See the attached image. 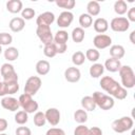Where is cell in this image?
Returning a JSON list of instances; mask_svg holds the SVG:
<instances>
[{
  "label": "cell",
  "instance_id": "obj_1",
  "mask_svg": "<svg viewBox=\"0 0 135 135\" xmlns=\"http://www.w3.org/2000/svg\"><path fill=\"white\" fill-rule=\"evenodd\" d=\"M99 84H100L101 89L103 91H105L108 93V95H110L113 98L122 100V99H126L128 96L127 89H124L121 84H119L111 76H103L100 79Z\"/></svg>",
  "mask_w": 135,
  "mask_h": 135
},
{
  "label": "cell",
  "instance_id": "obj_2",
  "mask_svg": "<svg viewBox=\"0 0 135 135\" xmlns=\"http://www.w3.org/2000/svg\"><path fill=\"white\" fill-rule=\"evenodd\" d=\"M119 76L121 79V85L124 89H132L135 85V74L130 65H121L119 69Z\"/></svg>",
  "mask_w": 135,
  "mask_h": 135
},
{
  "label": "cell",
  "instance_id": "obj_3",
  "mask_svg": "<svg viewBox=\"0 0 135 135\" xmlns=\"http://www.w3.org/2000/svg\"><path fill=\"white\" fill-rule=\"evenodd\" d=\"M92 97H93V99L96 103V107L100 108L103 111L111 110L115 104V101H114L113 97H111L110 95H107L104 93H101L99 91L94 92Z\"/></svg>",
  "mask_w": 135,
  "mask_h": 135
},
{
  "label": "cell",
  "instance_id": "obj_4",
  "mask_svg": "<svg viewBox=\"0 0 135 135\" xmlns=\"http://www.w3.org/2000/svg\"><path fill=\"white\" fill-rule=\"evenodd\" d=\"M133 119L129 116H123L118 119H115L112 122V130L116 133H124L127 131H130L133 128Z\"/></svg>",
  "mask_w": 135,
  "mask_h": 135
},
{
  "label": "cell",
  "instance_id": "obj_5",
  "mask_svg": "<svg viewBox=\"0 0 135 135\" xmlns=\"http://www.w3.org/2000/svg\"><path fill=\"white\" fill-rule=\"evenodd\" d=\"M19 104L20 107L23 109V111H25L27 114H32V113H35L37 112L38 110V102L36 100L33 99V97L28 94H21L20 97H19Z\"/></svg>",
  "mask_w": 135,
  "mask_h": 135
},
{
  "label": "cell",
  "instance_id": "obj_6",
  "mask_svg": "<svg viewBox=\"0 0 135 135\" xmlns=\"http://www.w3.org/2000/svg\"><path fill=\"white\" fill-rule=\"evenodd\" d=\"M41 85H42V81H41L40 77H38V76H31L25 81L24 93L33 96V95H35L40 90Z\"/></svg>",
  "mask_w": 135,
  "mask_h": 135
},
{
  "label": "cell",
  "instance_id": "obj_7",
  "mask_svg": "<svg viewBox=\"0 0 135 135\" xmlns=\"http://www.w3.org/2000/svg\"><path fill=\"white\" fill-rule=\"evenodd\" d=\"M36 34L37 37L40 39V41L46 45L50 44L54 41V36L52 34V30L51 26H46V25H39L36 28Z\"/></svg>",
  "mask_w": 135,
  "mask_h": 135
},
{
  "label": "cell",
  "instance_id": "obj_8",
  "mask_svg": "<svg viewBox=\"0 0 135 135\" xmlns=\"http://www.w3.org/2000/svg\"><path fill=\"white\" fill-rule=\"evenodd\" d=\"M0 75L3 78V81H18V74L16 73L14 65L8 62L1 65Z\"/></svg>",
  "mask_w": 135,
  "mask_h": 135
},
{
  "label": "cell",
  "instance_id": "obj_9",
  "mask_svg": "<svg viewBox=\"0 0 135 135\" xmlns=\"http://www.w3.org/2000/svg\"><path fill=\"white\" fill-rule=\"evenodd\" d=\"M110 27L114 31V32H119V33H123L127 32L130 27V22L126 17H115L111 20L110 23Z\"/></svg>",
  "mask_w": 135,
  "mask_h": 135
},
{
  "label": "cell",
  "instance_id": "obj_10",
  "mask_svg": "<svg viewBox=\"0 0 135 135\" xmlns=\"http://www.w3.org/2000/svg\"><path fill=\"white\" fill-rule=\"evenodd\" d=\"M93 44L96 50H103L112 44V38L105 34H98L94 37Z\"/></svg>",
  "mask_w": 135,
  "mask_h": 135
},
{
  "label": "cell",
  "instance_id": "obj_11",
  "mask_svg": "<svg viewBox=\"0 0 135 135\" xmlns=\"http://www.w3.org/2000/svg\"><path fill=\"white\" fill-rule=\"evenodd\" d=\"M19 91V83L18 81H2L0 86V96L5 95H13Z\"/></svg>",
  "mask_w": 135,
  "mask_h": 135
},
{
  "label": "cell",
  "instance_id": "obj_12",
  "mask_svg": "<svg viewBox=\"0 0 135 135\" xmlns=\"http://www.w3.org/2000/svg\"><path fill=\"white\" fill-rule=\"evenodd\" d=\"M73 20H74L73 13L69 12V11H63L62 13L59 14V17L57 18V25L59 27L65 28V27H69L72 24Z\"/></svg>",
  "mask_w": 135,
  "mask_h": 135
},
{
  "label": "cell",
  "instance_id": "obj_13",
  "mask_svg": "<svg viewBox=\"0 0 135 135\" xmlns=\"http://www.w3.org/2000/svg\"><path fill=\"white\" fill-rule=\"evenodd\" d=\"M1 105L3 109L11 111V112H16L20 108L19 100L14 97H9V96H4L1 99Z\"/></svg>",
  "mask_w": 135,
  "mask_h": 135
},
{
  "label": "cell",
  "instance_id": "obj_14",
  "mask_svg": "<svg viewBox=\"0 0 135 135\" xmlns=\"http://www.w3.org/2000/svg\"><path fill=\"white\" fill-rule=\"evenodd\" d=\"M44 115H45L46 121L51 126H53V127L57 126L60 122V116L61 115H60L59 110L56 109V108H50V109H47L46 112L44 113Z\"/></svg>",
  "mask_w": 135,
  "mask_h": 135
},
{
  "label": "cell",
  "instance_id": "obj_15",
  "mask_svg": "<svg viewBox=\"0 0 135 135\" xmlns=\"http://www.w3.org/2000/svg\"><path fill=\"white\" fill-rule=\"evenodd\" d=\"M80 77H81L80 70L76 66H70L64 71V78L69 82H72V83L78 82L80 80Z\"/></svg>",
  "mask_w": 135,
  "mask_h": 135
},
{
  "label": "cell",
  "instance_id": "obj_16",
  "mask_svg": "<svg viewBox=\"0 0 135 135\" xmlns=\"http://www.w3.org/2000/svg\"><path fill=\"white\" fill-rule=\"evenodd\" d=\"M55 21V15L52 12H44L42 14H40L37 19H36V24L37 26L39 25H46V26H51V24Z\"/></svg>",
  "mask_w": 135,
  "mask_h": 135
},
{
  "label": "cell",
  "instance_id": "obj_17",
  "mask_svg": "<svg viewBox=\"0 0 135 135\" xmlns=\"http://www.w3.org/2000/svg\"><path fill=\"white\" fill-rule=\"evenodd\" d=\"M8 26L11 28L12 32L14 33H19L21 32L24 26H25V21L21 18V17H15L13 19H11L9 23H8Z\"/></svg>",
  "mask_w": 135,
  "mask_h": 135
},
{
  "label": "cell",
  "instance_id": "obj_18",
  "mask_svg": "<svg viewBox=\"0 0 135 135\" xmlns=\"http://www.w3.org/2000/svg\"><path fill=\"white\" fill-rule=\"evenodd\" d=\"M103 66H104V69L107 71H109L111 73H115V72H118L119 69L121 68V62L118 59H115V58L110 57V58H108L105 60Z\"/></svg>",
  "mask_w": 135,
  "mask_h": 135
},
{
  "label": "cell",
  "instance_id": "obj_19",
  "mask_svg": "<svg viewBox=\"0 0 135 135\" xmlns=\"http://www.w3.org/2000/svg\"><path fill=\"white\" fill-rule=\"evenodd\" d=\"M93 26L95 32L99 33V34H103L108 31L109 28V22L107 19L104 18H97L94 22H93Z\"/></svg>",
  "mask_w": 135,
  "mask_h": 135
},
{
  "label": "cell",
  "instance_id": "obj_20",
  "mask_svg": "<svg viewBox=\"0 0 135 135\" xmlns=\"http://www.w3.org/2000/svg\"><path fill=\"white\" fill-rule=\"evenodd\" d=\"M22 2L20 0H8L6 2V9L12 14H18L22 11Z\"/></svg>",
  "mask_w": 135,
  "mask_h": 135
},
{
  "label": "cell",
  "instance_id": "obj_21",
  "mask_svg": "<svg viewBox=\"0 0 135 135\" xmlns=\"http://www.w3.org/2000/svg\"><path fill=\"white\" fill-rule=\"evenodd\" d=\"M51 70V64L47 60H39L36 63V72L40 76L46 75Z\"/></svg>",
  "mask_w": 135,
  "mask_h": 135
},
{
  "label": "cell",
  "instance_id": "obj_22",
  "mask_svg": "<svg viewBox=\"0 0 135 135\" xmlns=\"http://www.w3.org/2000/svg\"><path fill=\"white\" fill-rule=\"evenodd\" d=\"M126 54V51H124V47L120 44H114L110 47V55L112 58H115V59H118L120 60Z\"/></svg>",
  "mask_w": 135,
  "mask_h": 135
},
{
  "label": "cell",
  "instance_id": "obj_23",
  "mask_svg": "<svg viewBox=\"0 0 135 135\" xmlns=\"http://www.w3.org/2000/svg\"><path fill=\"white\" fill-rule=\"evenodd\" d=\"M104 72V66L103 64L101 63H93L91 66H90V70H89V73H90V76L92 78H99Z\"/></svg>",
  "mask_w": 135,
  "mask_h": 135
},
{
  "label": "cell",
  "instance_id": "obj_24",
  "mask_svg": "<svg viewBox=\"0 0 135 135\" xmlns=\"http://www.w3.org/2000/svg\"><path fill=\"white\" fill-rule=\"evenodd\" d=\"M80 103H81V107H82V109L84 111L92 112V111H95V109H96V103H95V101H94L92 96H84V97H82Z\"/></svg>",
  "mask_w": 135,
  "mask_h": 135
},
{
  "label": "cell",
  "instance_id": "obj_25",
  "mask_svg": "<svg viewBox=\"0 0 135 135\" xmlns=\"http://www.w3.org/2000/svg\"><path fill=\"white\" fill-rule=\"evenodd\" d=\"M3 55H4V58L8 62L9 61H15L19 57V50L17 47H14V46H8L6 50H4Z\"/></svg>",
  "mask_w": 135,
  "mask_h": 135
},
{
  "label": "cell",
  "instance_id": "obj_26",
  "mask_svg": "<svg viewBox=\"0 0 135 135\" xmlns=\"http://www.w3.org/2000/svg\"><path fill=\"white\" fill-rule=\"evenodd\" d=\"M86 14H89L91 17L97 16L100 13V4L98 1H90L86 4Z\"/></svg>",
  "mask_w": 135,
  "mask_h": 135
},
{
  "label": "cell",
  "instance_id": "obj_27",
  "mask_svg": "<svg viewBox=\"0 0 135 135\" xmlns=\"http://www.w3.org/2000/svg\"><path fill=\"white\" fill-rule=\"evenodd\" d=\"M69 40V34L66 31L64 30H59L56 32L55 36H54V41L55 43H63V44H66Z\"/></svg>",
  "mask_w": 135,
  "mask_h": 135
},
{
  "label": "cell",
  "instance_id": "obj_28",
  "mask_svg": "<svg viewBox=\"0 0 135 135\" xmlns=\"http://www.w3.org/2000/svg\"><path fill=\"white\" fill-rule=\"evenodd\" d=\"M128 4L123 0H117L114 3V12L117 15H124L128 12Z\"/></svg>",
  "mask_w": 135,
  "mask_h": 135
},
{
  "label": "cell",
  "instance_id": "obj_29",
  "mask_svg": "<svg viewBox=\"0 0 135 135\" xmlns=\"http://www.w3.org/2000/svg\"><path fill=\"white\" fill-rule=\"evenodd\" d=\"M79 24L81 28H88L93 24V18L89 14L83 13L79 16Z\"/></svg>",
  "mask_w": 135,
  "mask_h": 135
},
{
  "label": "cell",
  "instance_id": "obj_30",
  "mask_svg": "<svg viewBox=\"0 0 135 135\" xmlns=\"http://www.w3.org/2000/svg\"><path fill=\"white\" fill-rule=\"evenodd\" d=\"M72 39H73V41L76 42V43L82 42L83 39H84V30L81 28L80 26L75 27V28L72 31Z\"/></svg>",
  "mask_w": 135,
  "mask_h": 135
},
{
  "label": "cell",
  "instance_id": "obj_31",
  "mask_svg": "<svg viewBox=\"0 0 135 135\" xmlns=\"http://www.w3.org/2000/svg\"><path fill=\"white\" fill-rule=\"evenodd\" d=\"M74 120L76 122H78L79 124H83L84 122H86V120H88V113H86V111H84L83 109L76 110L75 113H74Z\"/></svg>",
  "mask_w": 135,
  "mask_h": 135
},
{
  "label": "cell",
  "instance_id": "obj_32",
  "mask_svg": "<svg viewBox=\"0 0 135 135\" xmlns=\"http://www.w3.org/2000/svg\"><path fill=\"white\" fill-rule=\"evenodd\" d=\"M84 56H85V59H88L89 61L95 63V62L99 59L100 53H99V51L96 50V49H88L86 52H85V54H84Z\"/></svg>",
  "mask_w": 135,
  "mask_h": 135
},
{
  "label": "cell",
  "instance_id": "obj_33",
  "mask_svg": "<svg viewBox=\"0 0 135 135\" xmlns=\"http://www.w3.org/2000/svg\"><path fill=\"white\" fill-rule=\"evenodd\" d=\"M84 60H85V56L84 53L81 51H77L72 55V62L74 63L75 66L82 65L84 63Z\"/></svg>",
  "mask_w": 135,
  "mask_h": 135
},
{
  "label": "cell",
  "instance_id": "obj_34",
  "mask_svg": "<svg viewBox=\"0 0 135 135\" xmlns=\"http://www.w3.org/2000/svg\"><path fill=\"white\" fill-rule=\"evenodd\" d=\"M55 3H56L57 6H59L61 8H65L69 12L72 8H74V6L76 5L75 0H56Z\"/></svg>",
  "mask_w": 135,
  "mask_h": 135
},
{
  "label": "cell",
  "instance_id": "obj_35",
  "mask_svg": "<svg viewBox=\"0 0 135 135\" xmlns=\"http://www.w3.org/2000/svg\"><path fill=\"white\" fill-rule=\"evenodd\" d=\"M28 120V114L25 112V111H18L16 114H15V121L16 123L20 124V126H23L27 122Z\"/></svg>",
  "mask_w": 135,
  "mask_h": 135
},
{
  "label": "cell",
  "instance_id": "obj_36",
  "mask_svg": "<svg viewBox=\"0 0 135 135\" xmlns=\"http://www.w3.org/2000/svg\"><path fill=\"white\" fill-rule=\"evenodd\" d=\"M43 54L47 57V58H53L57 55V52H56V47H55V43L52 42L50 44H46L44 45L43 47Z\"/></svg>",
  "mask_w": 135,
  "mask_h": 135
},
{
  "label": "cell",
  "instance_id": "obj_37",
  "mask_svg": "<svg viewBox=\"0 0 135 135\" xmlns=\"http://www.w3.org/2000/svg\"><path fill=\"white\" fill-rule=\"evenodd\" d=\"M46 122V119H45V115L43 112H36L35 115H34V123L36 127H43Z\"/></svg>",
  "mask_w": 135,
  "mask_h": 135
},
{
  "label": "cell",
  "instance_id": "obj_38",
  "mask_svg": "<svg viewBox=\"0 0 135 135\" xmlns=\"http://www.w3.org/2000/svg\"><path fill=\"white\" fill-rule=\"evenodd\" d=\"M35 11L34 8L32 7H25V8H22L21 11V18L25 21V20H31L35 17Z\"/></svg>",
  "mask_w": 135,
  "mask_h": 135
},
{
  "label": "cell",
  "instance_id": "obj_39",
  "mask_svg": "<svg viewBox=\"0 0 135 135\" xmlns=\"http://www.w3.org/2000/svg\"><path fill=\"white\" fill-rule=\"evenodd\" d=\"M13 42V37L8 33H0V45H8Z\"/></svg>",
  "mask_w": 135,
  "mask_h": 135
},
{
  "label": "cell",
  "instance_id": "obj_40",
  "mask_svg": "<svg viewBox=\"0 0 135 135\" xmlns=\"http://www.w3.org/2000/svg\"><path fill=\"white\" fill-rule=\"evenodd\" d=\"M74 135H89V128L85 124H79L75 128Z\"/></svg>",
  "mask_w": 135,
  "mask_h": 135
},
{
  "label": "cell",
  "instance_id": "obj_41",
  "mask_svg": "<svg viewBox=\"0 0 135 135\" xmlns=\"http://www.w3.org/2000/svg\"><path fill=\"white\" fill-rule=\"evenodd\" d=\"M45 135H65V132L60 128H51L46 131Z\"/></svg>",
  "mask_w": 135,
  "mask_h": 135
},
{
  "label": "cell",
  "instance_id": "obj_42",
  "mask_svg": "<svg viewBox=\"0 0 135 135\" xmlns=\"http://www.w3.org/2000/svg\"><path fill=\"white\" fill-rule=\"evenodd\" d=\"M16 135H32V131L27 127H18L16 129Z\"/></svg>",
  "mask_w": 135,
  "mask_h": 135
},
{
  "label": "cell",
  "instance_id": "obj_43",
  "mask_svg": "<svg viewBox=\"0 0 135 135\" xmlns=\"http://www.w3.org/2000/svg\"><path fill=\"white\" fill-rule=\"evenodd\" d=\"M55 47H56L57 54H64L65 51H66V49H68V45L66 44H63V43H55Z\"/></svg>",
  "mask_w": 135,
  "mask_h": 135
},
{
  "label": "cell",
  "instance_id": "obj_44",
  "mask_svg": "<svg viewBox=\"0 0 135 135\" xmlns=\"http://www.w3.org/2000/svg\"><path fill=\"white\" fill-rule=\"evenodd\" d=\"M127 15H128L127 19L129 20V22H130V21H131V22H135V7L129 8L128 12H127Z\"/></svg>",
  "mask_w": 135,
  "mask_h": 135
},
{
  "label": "cell",
  "instance_id": "obj_45",
  "mask_svg": "<svg viewBox=\"0 0 135 135\" xmlns=\"http://www.w3.org/2000/svg\"><path fill=\"white\" fill-rule=\"evenodd\" d=\"M89 135H102V130L98 127H92L89 129Z\"/></svg>",
  "mask_w": 135,
  "mask_h": 135
},
{
  "label": "cell",
  "instance_id": "obj_46",
  "mask_svg": "<svg viewBox=\"0 0 135 135\" xmlns=\"http://www.w3.org/2000/svg\"><path fill=\"white\" fill-rule=\"evenodd\" d=\"M7 128V121L4 118H0V132L5 131Z\"/></svg>",
  "mask_w": 135,
  "mask_h": 135
},
{
  "label": "cell",
  "instance_id": "obj_47",
  "mask_svg": "<svg viewBox=\"0 0 135 135\" xmlns=\"http://www.w3.org/2000/svg\"><path fill=\"white\" fill-rule=\"evenodd\" d=\"M134 35H135V31H132L131 34H130V40L133 44H135V40H134Z\"/></svg>",
  "mask_w": 135,
  "mask_h": 135
},
{
  "label": "cell",
  "instance_id": "obj_48",
  "mask_svg": "<svg viewBox=\"0 0 135 135\" xmlns=\"http://www.w3.org/2000/svg\"><path fill=\"white\" fill-rule=\"evenodd\" d=\"M2 52H3V50H2V46L0 45V55H1V53H2Z\"/></svg>",
  "mask_w": 135,
  "mask_h": 135
},
{
  "label": "cell",
  "instance_id": "obj_49",
  "mask_svg": "<svg viewBox=\"0 0 135 135\" xmlns=\"http://www.w3.org/2000/svg\"><path fill=\"white\" fill-rule=\"evenodd\" d=\"M0 135H7V134H5V133H0Z\"/></svg>",
  "mask_w": 135,
  "mask_h": 135
},
{
  "label": "cell",
  "instance_id": "obj_50",
  "mask_svg": "<svg viewBox=\"0 0 135 135\" xmlns=\"http://www.w3.org/2000/svg\"><path fill=\"white\" fill-rule=\"evenodd\" d=\"M1 84H2V81H1V80H0V86H1Z\"/></svg>",
  "mask_w": 135,
  "mask_h": 135
}]
</instances>
